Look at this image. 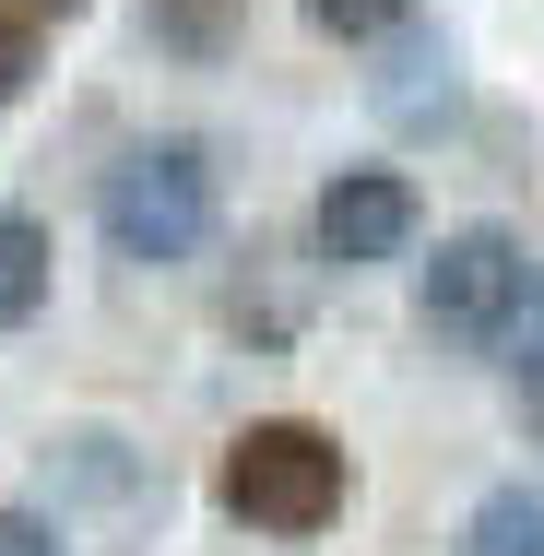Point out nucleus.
Instances as JSON below:
<instances>
[{
    "label": "nucleus",
    "instance_id": "obj_4",
    "mask_svg": "<svg viewBox=\"0 0 544 556\" xmlns=\"http://www.w3.org/2000/svg\"><path fill=\"white\" fill-rule=\"evenodd\" d=\"M308 237H320L331 273H379V261H403L427 237V190L403 166H331L320 202H308Z\"/></svg>",
    "mask_w": 544,
    "mask_h": 556
},
{
    "label": "nucleus",
    "instance_id": "obj_10",
    "mask_svg": "<svg viewBox=\"0 0 544 556\" xmlns=\"http://www.w3.org/2000/svg\"><path fill=\"white\" fill-rule=\"evenodd\" d=\"M36 60H48V48H36V12H24V0H0V108L36 84Z\"/></svg>",
    "mask_w": 544,
    "mask_h": 556
},
{
    "label": "nucleus",
    "instance_id": "obj_11",
    "mask_svg": "<svg viewBox=\"0 0 544 556\" xmlns=\"http://www.w3.org/2000/svg\"><path fill=\"white\" fill-rule=\"evenodd\" d=\"M0 556H72V545H60V521H36V509H0Z\"/></svg>",
    "mask_w": 544,
    "mask_h": 556
},
{
    "label": "nucleus",
    "instance_id": "obj_9",
    "mask_svg": "<svg viewBox=\"0 0 544 556\" xmlns=\"http://www.w3.org/2000/svg\"><path fill=\"white\" fill-rule=\"evenodd\" d=\"M403 12H415V0H308V24H320V36H343V48H367V36H391Z\"/></svg>",
    "mask_w": 544,
    "mask_h": 556
},
{
    "label": "nucleus",
    "instance_id": "obj_12",
    "mask_svg": "<svg viewBox=\"0 0 544 556\" xmlns=\"http://www.w3.org/2000/svg\"><path fill=\"white\" fill-rule=\"evenodd\" d=\"M24 12H36V24H48V12H84V0H24Z\"/></svg>",
    "mask_w": 544,
    "mask_h": 556
},
{
    "label": "nucleus",
    "instance_id": "obj_1",
    "mask_svg": "<svg viewBox=\"0 0 544 556\" xmlns=\"http://www.w3.org/2000/svg\"><path fill=\"white\" fill-rule=\"evenodd\" d=\"M214 497H225V521H249V533H273V545H308V533L343 521L355 462H343V439L308 427V415H261V427H237V439H225Z\"/></svg>",
    "mask_w": 544,
    "mask_h": 556
},
{
    "label": "nucleus",
    "instance_id": "obj_8",
    "mask_svg": "<svg viewBox=\"0 0 544 556\" xmlns=\"http://www.w3.org/2000/svg\"><path fill=\"white\" fill-rule=\"evenodd\" d=\"M497 367H509V391H521V415L544 427V285H533V308L509 320V343H497Z\"/></svg>",
    "mask_w": 544,
    "mask_h": 556
},
{
    "label": "nucleus",
    "instance_id": "obj_3",
    "mask_svg": "<svg viewBox=\"0 0 544 556\" xmlns=\"http://www.w3.org/2000/svg\"><path fill=\"white\" fill-rule=\"evenodd\" d=\"M533 249L509 237V225H450L438 237V261L415 273V308H427L438 343H461V355H497L509 343V320L533 308Z\"/></svg>",
    "mask_w": 544,
    "mask_h": 556
},
{
    "label": "nucleus",
    "instance_id": "obj_7",
    "mask_svg": "<svg viewBox=\"0 0 544 556\" xmlns=\"http://www.w3.org/2000/svg\"><path fill=\"white\" fill-rule=\"evenodd\" d=\"M142 24H154L166 60H225L237 24H249V0H142Z\"/></svg>",
    "mask_w": 544,
    "mask_h": 556
},
{
    "label": "nucleus",
    "instance_id": "obj_2",
    "mask_svg": "<svg viewBox=\"0 0 544 556\" xmlns=\"http://www.w3.org/2000/svg\"><path fill=\"white\" fill-rule=\"evenodd\" d=\"M96 225H107L118 261H142V273H166V261H202V237H214V154L190 142V130H166V142H130L107 178H96Z\"/></svg>",
    "mask_w": 544,
    "mask_h": 556
},
{
    "label": "nucleus",
    "instance_id": "obj_6",
    "mask_svg": "<svg viewBox=\"0 0 544 556\" xmlns=\"http://www.w3.org/2000/svg\"><path fill=\"white\" fill-rule=\"evenodd\" d=\"M450 556H544V485H485L461 509Z\"/></svg>",
    "mask_w": 544,
    "mask_h": 556
},
{
    "label": "nucleus",
    "instance_id": "obj_5",
    "mask_svg": "<svg viewBox=\"0 0 544 556\" xmlns=\"http://www.w3.org/2000/svg\"><path fill=\"white\" fill-rule=\"evenodd\" d=\"M48 285H60V249H48V225L24 214V202H0V332H24V320L48 308Z\"/></svg>",
    "mask_w": 544,
    "mask_h": 556
}]
</instances>
